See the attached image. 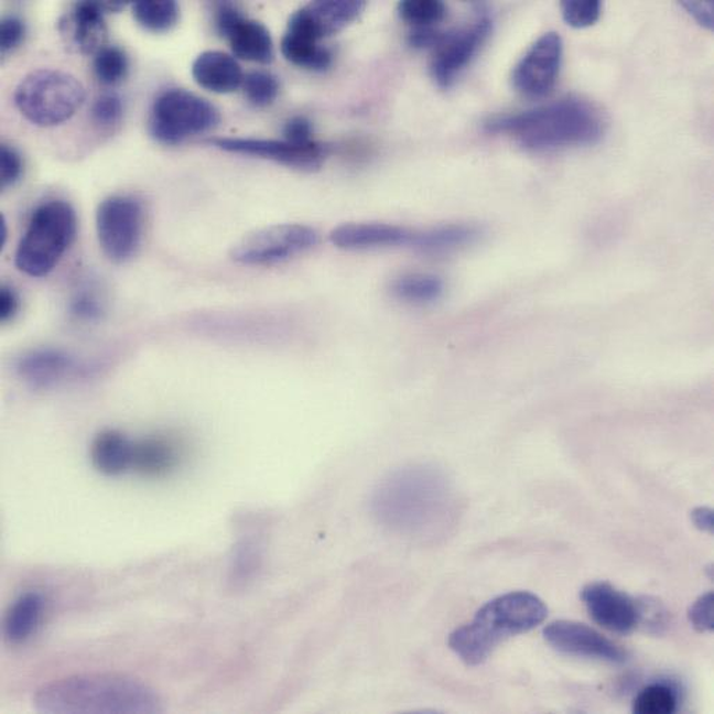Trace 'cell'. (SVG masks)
Returning a JSON list of instances; mask_svg holds the SVG:
<instances>
[{"label": "cell", "instance_id": "cell-1", "mask_svg": "<svg viewBox=\"0 0 714 714\" xmlns=\"http://www.w3.org/2000/svg\"><path fill=\"white\" fill-rule=\"evenodd\" d=\"M377 523L392 534L415 542H435L456 524L457 502L450 478L441 468L412 465L389 473L370 500Z\"/></svg>", "mask_w": 714, "mask_h": 714}, {"label": "cell", "instance_id": "cell-2", "mask_svg": "<svg viewBox=\"0 0 714 714\" xmlns=\"http://www.w3.org/2000/svg\"><path fill=\"white\" fill-rule=\"evenodd\" d=\"M485 130L515 138L530 151L545 152L594 145L604 136L605 121L587 100L564 98L519 113L494 116L485 121Z\"/></svg>", "mask_w": 714, "mask_h": 714}, {"label": "cell", "instance_id": "cell-3", "mask_svg": "<svg viewBox=\"0 0 714 714\" xmlns=\"http://www.w3.org/2000/svg\"><path fill=\"white\" fill-rule=\"evenodd\" d=\"M34 707L47 714L163 712L162 700L151 686L119 674H85L55 681L36 691Z\"/></svg>", "mask_w": 714, "mask_h": 714}, {"label": "cell", "instance_id": "cell-4", "mask_svg": "<svg viewBox=\"0 0 714 714\" xmlns=\"http://www.w3.org/2000/svg\"><path fill=\"white\" fill-rule=\"evenodd\" d=\"M547 616V605L534 594L516 591L500 595L485 604L472 621L456 628L447 645L463 663L479 666L506 639L534 630Z\"/></svg>", "mask_w": 714, "mask_h": 714}, {"label": "cell", "instance_id": "cell-5", "mask_svg": "<svg viewBox=\"0 0 714 714\" xmlns=\"http://www.w3.org/2000/svg\"><path fill=\"white\" fill-rule=\"evenodd\" d=\"M77 226L76 210L66 201L36 207L15 250L18 269L30 277L52 273L76 239Z\"/></svg>", "mask_w": 714, "mask_h": 714}, {"label": "cell", "instance_id": "cell-6", "mask_svg": "<svg viewBox=\"0 0 714 714\" xmlns=\"http://www.w3.org/2000/svg\"><path fill=\"white\" fill-rule=\"evenodd\" d=\"M85 100V88L73 74L62 71H36L19 84L14 104L32 125L55 127L71 120Z\"/></svg>", "mask_w": 714, "mask_h": 714}, {"label": "cell", "instance_id": "cell-7", "mask_svg": "<svg viewBox=\"0 0 714 714\" xmlns=\"http://www.w3.org/2000/svg\"><path fill=\"white\" fill-rule=\"evenodd\" d=\"M220 122V111L209 100L186 89H167L154 100L149 117L151 136L164 145H177L204 134Z\"/></svg>", "mask_w": 714, "mask_h": 714}, {"label": "cell", "instance_id": "cell-8", "mask_svg": "<svg viewBox=\"0 0 714 714\" xmlns=\"http://www.w3.org/2000/svg\"><path fill=\"white\" fill-rule=\"evenodd\" d=\"M317 244L318 232L305 224H275L244 237L234 245L231 258L245 266L275 264L305 253Z\"/></svg>", "mask_w": 714, "mask_h": 714}, {"label": "cell", "instance_id": "cell-9", "mask_svg": "<svg viewBox=\"0 0 714 714\" xmlns=\"http://www.w3.org/2000/svg\"><path fill=\"white\" fill-rule=\"evenodd\" d=\"M96 232L100 248L111 262H127L142 241V205L132 196H110L96 210Z\"/></svg>", "mask_w": 714, "mask_h": 714}, {"label": "cell", "instance_id": "cell-10", "mask_svg": "<svg viewBox=\"0 0 714 714\" xmlns=\"http://www.w3.org/2000/svg\"><path fill=\"white\" fill-rule=\"evenodd\" d=\"M491 30V20L482 18L463 29L444 32L430 66L431 76L441 88H450L456 83L477 56Z\"/></svg>", "mask_w": 714, "mask_h": 714}, {"label": "cell", "instance_id": "cell-11", "mask_svg": "<svg viewBox=\"0 0 714 714\" xmlns=\"http://www.w3.org/2000/svg\"><path fill=\"white\" fill-rule=\"evenodd\" d=\"M563 58V41L558 32H547L538 39L516 64L511 83L517 93L529 98H542L558 82Z\"/></svg>", "mask_w": 714, "mask_h": 714}, {"label": "cell", "instance_id": "cell-12", "mask_svg": "<svg viewBox=\"0 0 714 714\" xmlns=\"http://www.w3.org/2000/svg\"><path fill=\"white\" fill-rule=\"evenodd\" d=\"M543 638L555 651L567 657L598 660L609 664H626L625 649L583 623L559 620L543 630Z\"/></svg>", "mask_w": 714, "mask_h": 714}, {"label": "cell", "instance_id": "cell-13", "mask_svg": "<svg viewBox=\"0 0 714 714\" xmlns=\"http://www.w3.org/2000/svg\"><path fill=\"white\" fill-rule=\"evenodd\" d=\"M216 26L220 35L230 42L237 57L260 64L273 62L274 44L270 31L259 21L245 18L234 4H217Z\"/></svg>", "mask_w": 714, "mask_h": 714}, {"label": "cell", "instance_id": "cell-14", "mask_svg": "<svg viewBox=\"0 0 714 714\" xmlns=\"http://www.w3.org/2000/svg\"><path fill=\"white\" fill-rule=\"evenodd\" d=\"M581 599L595 623L612 632L630 634L642 625L641 602L607 583H591L581 591Z\"/></svg>", "mask_w": 714, "mask_h": 714}, {"label": "cell", "instance_id": "cell-15", "mask_svg": "<svg viewBox=\"0 0 714 714\" xmlns=\"http://www.w3.org/2000/svg\"><path fill=\"white\" fill-rule=\"evenodd\" d=\"M210 145L221 151L247 154V156L273 160L288 167L314 170L322 166L326 148L317 142L311 145H295L288 141L255 140V138H215Z\"/></svg>", "mask_w": 714, "mask_h": 714}, {"label": "cell", "instance_id": "cell-16", "mask_svg": "<svg viewBox=\"0 0 714 714\" xmlns=\"http://www.w3.org/2000/svg\"><path fill=\"white\" fill-rule=\"evenodd\" d=\"M414 230L387 223H346L334 228L329 239L346 250L413 247Z\"/></svg>", "mask_w": 714, "mask_h": 714}, {"label": "cell", "instance_id": "cell-17", "mask_svg": "<svg viewBox=\"0 0 714 714\" xmlns=\"http://www.w3.org/2000/svg\"><path fill=\"white\" fill-rule=\"evenodd\" d=\"M102 2H79L62 20L63 39L72 50L84 55H96L108 40Z\"/></svg>", "mask_w": 714, "mask_h": 714}, {"label": "cell", "instance_id": "cell-18", "mask_svg": "<svg viewBox=\"0 0 714 714\" xmlns=\"http://www.w3.org/2000/svg\"><path fill=\"white\" fill-rule=\"evenodd\" d=\"M79 370L82 366L73 356L52 348L31 350L18 364L20 377L34 388H51Z\"/></svg>", "mask_w": 714, "mask_h": 714}, {"label": "cell", "instance_id": "cell-19", "mask_svg": "<svg viewBox=\"0 0 714 714\" xmlns=\"http://www.w3.org/2000/svg\"><path fill=\"white\" fill-rule=\"evenodd\" d=\"M192 76L199 87L215 94L236 93L245 77L236 57L218 51L201 53L192 64Z\"/></svg>", "mask_w": 714, "mask_h": 714}, {"label": "cell", "instance_id": "cell-20", "mask_svg": "<svg viewBox=\"0 0 714 714\" xmlns=\"http://www.w3.org/2000/svg\"><path fill=\"white\" fill-rule=\"evenodd\" d=\"M134 441L116 430H105L90 444V461L105 476H120L131 470Z\"/></svg>", "mask_w": 714, "mask_h": 714}, {"label": "cell", "instance_id": "cell-21", "mask_svg": "<svg viewBox=\"0 0 714 714\" xmlns=\"http://www.w3.org/2000/svg\"><path fill=\"white\" fill-rule=\"evenodd\" d=\"M479 236H482V230L477 227L468 226V224H450V226L415 231L412 248L423 253H450L476 242Z\"/></svg>", "mask_w": 714, "mask_h": 714}, {"label": "cell", "instance_id": "cell-22", "mask_svg": "<svg viewBox=\"0 0 714 714\" xmlns=\"http://www.w3.org/2000/svg\"><path fill=\"white\" fill-rule=\"evenodd\" d=\"M266 542L259 532H245L234 547L230 581L234 588L248 587L263 567Z\"/></svg>", "mask_w": 714, "mask_h": 714}, {"label": "cell", "instance_id": "cell-23", "mask_svg": "<svg viewBox=\"0 0 714 714\" xmlns=\"http://www.w3.org/2000/svg\"><path fill=\"white\" fill-rule=\"evenodd\" d=\"M178 451L172 441L151 436L134 442L131 470L148 477H159L177 466Z\"/></svg>", "mask_w": 714, "mask_h": 714}, {"label": "cell", "instance_id": "cell-24", "mask_svg": "<svg viewBox=\"0 0 714 714\" xmlns=\"http://www.w3.org/2000/svg\"><path fill=\"white\" fill-rule=\"evenodd\" d=\"M44 596L39 593H26L14 602L4 619V637L9 642L23 643L39 628L44 613Z\"/></svg>", "mask_w": 714, "mask_h": 714}, {"label": "cell", "instance_id": "cell-25", "mask_svg": "<svg viewBox=\"0 0 714 714\" xmlns=\"http://www.w3.org/2000/svg\"><path fill=\"white\" fill-rule=\"evenodd\" d=\"M365 8V2L356 0H317L306 7L323 39L338 34L354 23Z\"/></svg>", "mask_w": 714, "mask_h": 714}, {"label": "cell", "instance_id": "cell-26", "mask_svg": "<svg viewBox=\"0 0 714 714\" xmlns=\"http://www.w3.org/2000/svg\"><path fill=\"white\" fill-rule=\"evenodd\" d=\"M281 52L288 62L307 71L323 72L332 66L333 53L317 41L286 32L281 41Z\"/></svg>", "mask_w": 714, "mask_h": 714}, {"label": "cell", "instance_id": "cell-27", "mask_svg": "<svg viewBox=\"0 0 714 714\" xmlns=\"http://www.w3.org/2000/svg\"><path fill=\"white\" fill-rule=\"evenodd\" d=\"M391 290L398 300L425 305L440 300L445 291V282L436 274L407 273L393 280Z\"/></svg>", "mask_w": 714, "mask_h": 714}, {"label": "cell", "instance_id": "cell-28", "mask_svg": "<svg viewBox=\"0 0 714 714\" xmlns=\"http://www.w3.org/2000/svg\"><path fill=\"white\" fill-rule=\"evenodd\" d=\"M137 23L152 32H166L178 23L180 7L174 0H142L132 4Z\"/></svg>", "mask_w": 714, "mask_h": 714}, {"label": "cell", "instance_id": "cell-29", "mask_svg": "<svg viewBox=\"0 0 714 714\" xmlns=\"http://www.w3.org/2000/svg\"><path fill=\"white\" fill-rule=\"evenodd\" d=\"M679 706V695L673 686L663 683L648 685L632 702L637 714H671Z\"/></svg>", "mask_w": 714, "mask_h": 714}, {"label": "cell", "instance_id": "cell-30", "mask_svg": "<svg viewBox=\"0 0 714 714\" xmlns=\"http://www.w3.org/2000/svg\"><path fill=\"white\" fill-rule=\"evenodd\" d=\"M398 12L414 29H430L446 18L447 8L440 0H407L399 3Z\"/></svg>", "mask_w": 714, "mask_h": 714}, {"label": "cell", "instance_id": "cell-31", "mask_svg": "<svg viewBox=\"0 0 714 714\" xmlns=\"http://www.w3.org/2000/svg\"><path fill=\"white\" fill-rule=\"evenodd\" d=\"M130 62L125 51L119 46L106 45L96 53L94 72L96 78L105 85H116L127 77Z\"/></svg>", "mask_w": 714, "mask_h": 714}, {"label": "cell", "instance_id": "cell-32", "mask_svg": "<svg viewBox=\"0 0 714 714\" xmlns=\"http://www.w3.org/2000/svg\"><path fill=\"white\" fill-rule=\"evenodd\" d=\"M242 88L250 104L263 108L274 102L280 94L279 78L269 72H250L244 77Z\"/></svg>", "mask_w": 714, "mask_h": 714}, {"label": "cell", "instance_id": "cell-33", "mask_svg": "<svg viewBox=\"0 0 714 714\" xmlns=\"http://www.w3.org/2000/svg\"><path fill=\"white\" fill-rule=\"evenodd\" d=\"M564 21L573 29H588L598 23L602 14V4L596 0L591 2H578V0H566L561 3Z\"/></svg>", "mask_w": 714, "mask_h": 714}, {"label": "cell", "instance_id": "cell-34", "mask_svg": "<svg viewBox=\"0 0 714 714\" xmlns=\"http://www.w3.org/2000/svg\"><path fill=\"white\" fill-rule=\"evenodd\" d=\"M125 115V105L119 95L105 93L96 98L93 105V119L96 125L105 128L119 125Z\"/></svg>", "mask_w": 714, "mask_h": 714}, {"label": "cell", "instance_id": "cell-35", "mask_svg": "<svg viewBox=\"0 0 714 714\" xmlns=\"http://www.w3.org/2000/svg\"><path fill=\"white\" fill-rule=\"evenodd\" d=\"M71 309L74 316L85 322H95L104 313L102 301L89 288H84L74 295Z\"/></svg>", "mask_w": 714, "mask_h": 714}, {"label": "cell", "instance_id": "cell-36", "mask_svg": "<svg viewBox=\"0 0 714 714\" xmlns=\"http://www.w3.org/2000/svg\"><path fill=\"white\" fill-rule=\"evenodd\" d=\"M689 619L697 632H713L714 630V594L707 593L700 596L690 607Z\"/></svg>", "mask_w": 714, "mask_h": 714}, {"label": "cell", "instance_id": "cell-37", "mask_svg": "<svg viewBox=\"0 0 714 714\" xmlns=\"http://www.w3.org/2000/svg\"><path fill=\"white\" fill-rule=\"evenodd\" d=\"M23 174V159L14 148L2 145L0 148V186L2 190L14 185Z\"/></svg>", "mask_w": 714, "mask_h": 714}, {"label": "cell", "instance_id": "cell-38", "mask_svg": "<svg viewBox=\"0 0 714 714\" xmlns=\"http://www.w3.org/2000/svg\"><path fill=\"white\" fill-rule=\"evenodd\" d=\"M25 36V24L23 20L15 15H8L0 24V51L2 55H8L23 42Z\"/></svg>", "mask_w": 714, "mask_h": 714}, {"label": "cell", "instance_id": "cell-39", "mask_svg": "<svg viewBox=\"0 0 714 714\" xmlns=\"http://www.w3.org/2000/svg\"><path fill=\"white\" fill-rule=\"evenodd\" d=\"M285 141L295 143V145H311L316 142L313 140L312 122L306 117H292L284 127Z\"/></svg>", "mask_w": 714, "mask_h": 714}, {"label": "cell", "instance_id": "cell-40", "mask_svg": "<svg viewBox=\"0 0 714 714\" xmlns=\"http://www.w3.org/2000/svg\"><path fill=\"white\" fill-rule=\"evenodd\" d=\"M686 12H689L692 18L697 21V24L705 26L707 30H712L714 26V4L713 2H690V0H684L681 2Z\"/></svg>", "mask_w": 714, "mask_h": 714}, {"label": "cell", "instance_id": "cell-41", "mask_svg": "<svg viewBox=\"0 0 714 714\" xmlns=\"http://www.w3.org/2000/svg\"><path fill=\"white\" fill-rule=\"evenodd\" d=\"M19 311V298L12 288L3 285L0 290V318L9 322Z\"/></svg>", "mask_w": 714, "mask_h": 714}, {"label": "cell", "instance_id": "cell-42", "mask_svg": "<svg viewBox=\"0 0 714 714\" xmlns=\"http://www.w3.org/2000/svg\"><path fill=\"white\" fill-rule=\"evenodd\" d=\"M691 520L697 530L713 534L714 515L711 508H696L692 510Z\"/></svg>", "mask_w": 714, "mask_h": 714}, {"label": "cell", "instance_id": "cell-43", "mask_svg": "<svg viewBox=\"0 0 714 714\" xmlns=\"http://www.w3.org/2000/svg\"><path fill=\"white\" fill-rule=\"evenodd\" d=\"M8 239V226L4 221V217H0V248H3L7 245Z\"/></svg>", "mask_w": 714, "mask_h": 714}]
</instances>
